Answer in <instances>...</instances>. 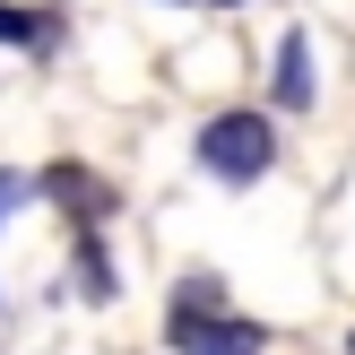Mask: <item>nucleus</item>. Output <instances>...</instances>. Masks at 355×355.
Instances as JSON below:
<instances>
[{"mask_svg": "<svg viewBox=\"0 0 355 355\" xmlns=\"http://www.w3.org/2000/svg\"><path fill=\"white\" fill-rule=\"evenodd\" d=\"M165 338H173V355H260V329H252V321H225L200 286H182Z\"/></svg>", "mask_w": 355, "mask_h": 355, "instance_id": "2", "label": "nucleus"}, {"mask_svg": "<svg viewBox=\"0 0 355 355\" xmlns=\"http://www.w3.org/2000/svg\"><path fill=\"white\" fill-rule=\"evenodd\" d=\"M225 9H234V0H225Z\"/></svg>", "mask_w": 355, "mask_h": 355, "instance_id": "5", "label": "nucleus"}, {"mask_svg": "<svg viewBox=\"0 0 355 355\" xmlns=\"http://www.w3.org/2000/svg\"><path fill=\"white\" fill-rule=\"evenodd\" d=\"M35 35H44V17H26V9L0 0V44H35Z\"/></svg>", "mask_w": 355, "mask_h": 355, "instance_id": "4", "label": "nucleus"}, {"mask_svg": "<svg viewBox=\"0 0 355 355\" xmlns=\"http://www.w3.org/2000/svg\"><path fill=\"white\" fill-rule=\"evenodd\" d=\"M277 104H312V61H304V35H286V52H277Z\"/></svg>", "mask_w": 355, "mask_h": 355, "instance_id": "3", "label": "nucleus"}, {"mask_svg": "<svg viewBox=\"0 0 355 355\" xmlns=\"http://www.w3.org/2000/svg\"><path fill=\"white\" fill-rule=\"evenodd\" d=\"M200 165L217 173V182H260V173L277 165V130L269 113H217L200 130Z\"/></svg>", "mask_w": 355, "mask_h": 355, "instance_id": "1", "label": "nucleus"}]
</instances>
